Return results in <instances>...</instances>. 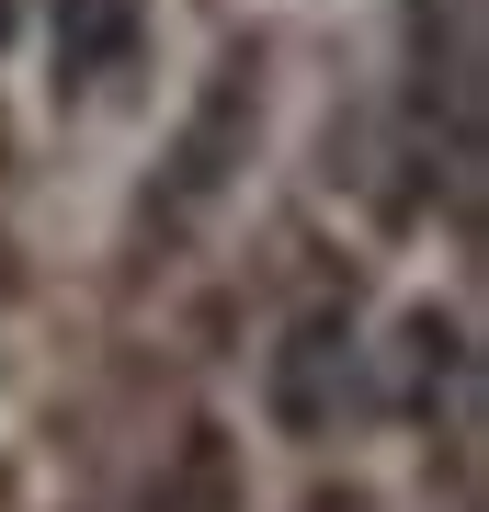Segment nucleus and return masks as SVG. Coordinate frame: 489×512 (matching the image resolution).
<instances>
[{
	"label": "nucleus",
	"instance_id": "obj_3",
	"mask_svg": "<svg viewBox=\"0 0 489 512\" xmlns=\"http://www.w3.org/2000/svg\"><path fill=\"white\" fill-rule=\"evenodd\" d=\"M137 46H148V0H46V69L69 103L114 92L137 69Z\"/></svg>",
	"mask_w": 489,
	"mask_h": 512
},
{
	"label": "nucleus",
	"instance_id": "obj_2",
	"mask_svg": "<svg viewBox=\"0 0 489 512\" xmlns=\"http://www.w3.org/2000/svg\"><path fill=\"white\" fill-rule=\"evenodd\" d=\"M262 410H273V433H296V444H330V433L364 410V342H353L342 308H308L285 342H273Z\"/></svg>",
	"mask_w": 489,
	"mask_h": 512
},
{
	"label": "nucleus",
	"instance_id": "obj_1",
	"mask_svg": "<svg viewBox=\"0 0 489 512\" xmlns=\"http://www.w3.org/2000/svg\"><path fill=\"white\" fill-rule=\"evenodd\" d=\"M262 35L251 46H228L217 69H205V92L194 114H182V137H171V160H160V194H148V228L160 239H194L205 217H217V194L251 171V137H262Z\"/></svg>",
	"mask_w": 489,
	"mask_h": 512
},
{
	"label": "nucleus",
	"instance_id": "obj_4",
	"mask_svg": "<svg viewBox=\"0 0 489 512\" xmlns=\"http://www.w3.org/2000/svg\"><path fill=\"white\" fill-rule=\"evenodd\" d=\"M148 512H239V456H228L217 421H194V433L171 444V467H160V490H148Z\"/></svg>",
	"mask_w": 489,
	"mask_h": 512
}]
</instances>
